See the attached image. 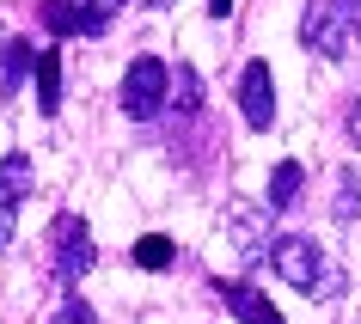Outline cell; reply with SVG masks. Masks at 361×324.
I'll list each match as a JSON object with an SVG mask.
<instances>
[{
	"label": "cell",
	"mask_w": 361,
	"mask_h": 324,
	"mask_svg": "<svg viewBox=\"0 0 361 324\" xmlns=\"http://www.w3.org/2000/svg\"><path fill=\"white\" fill-rule=\"evenodd\" d=\"M337 220H361V172H337V202H331Z\"/></svg>",
	"instance_id": "15"
},
{
	"label": "cell",
	"mask_w": 361,
	"mask_h": 324,
	"mask_svg": "<svg viewBox=\"0 0 361 324\" xmlns=\"http://www.w3.org/2000/svg\"><path fill=\"white\" fill-rule=\"evenodd\" d=\"M31 61H37L31 37H0V98H13V92L25 86V74H31Z\"/></svg>",
	"instance_id": "9"
},
{
	"label": "cell",
	"mask_w": 361,
	"mask_h": 324,
	"mask_svg": "<svg viewBox=\"0 0 361 324\" xmlns=\"http://www.w3.org/2000/svg\"><path fill=\"white\" fill-rule=\"evenodd\" d=\"M141 6H171V0H141Z\"/></svg>",
	"instance_id": "20"
},
{
	"label": "cell",
	"mask_w": 361,
	"mask_h": 324,
	"mask_svg": "<svg viewBox=\"0 0 361 324\" xmlns=\"http://www.w3.org/2000/svg\"><path fill=\"white\" fill-rule=\"evenodd\" d=\"M166 92H171V68L159 56H135L123 86H116V104H123L129 123H153V116L166 111Z\"/></svg>",
	"instance_id": "4"
},
{
	"label": "cell",
	"mask_w": 361,
	"mask_h": 324,
	"mask_svg": "<svg viewBox=\"0 0 361 324\" xmlns=\"http://www.w3.org/2000/svg\"><path fill=\"white\" fill-rule=\"evenodd\" d=\"M233 239H239V257L245 263H264V245L276 239L269 232V208L264 214H233Z\"/></svg>",
	"instance_id": "12"
},
{
	"label": "cell",
	"mask_w": 361,
	"mask_h": 324,
	"mask_svg": "<svg viewBox=\"0 0 361 324\" xmlns=\"http://www.w3.org/2000/svg\"><path fill=\"white\" fill-rule=\"evenodd\" d=\"M343 129H349V141H355V147H361V92L349 98V111H343Z\"/></svg>",
	"instance_id": "17"
},
{
	"label": "cell",
	"mask_w": 361,
	"mask_h": 324,
	"mask_svg": "<svg viewBox=\"0 0 361 324\" xmlns=\"http://www.w3.org/2000/svg\"><path fill=\"white\" fill-rule=\"evenodd\" d=\"M37 19L49 37H104L111 31V13H98L92 0H43Z\"/></svg>",
	"instance_id": "6"
},
{
	"label": "cell",
	"mask_w": 361,
	"mask_h": 324,
	"mask_svg": "<svg viewBox=\"0 0 361 324\" xmlns=\"http://www.w3.org/2000/svg\"><path fill=\"white\" fill-rule=\"evenodd\" d=\"M233 13V0H209V19H227Z\"/></svg>",
	"instance_id": "18"
},
{
	"label": "cell",
	"mask_w": 361,
	"mask_h": 324,
	"mask_svg": "<svg viewBox=\"0 0 361 324\" xmlns=\"http://www.w3.org/2000/svg\"><path fill=\"white\" fill-rule=\"evenodd\" d=\"M135 263L159 275V269H171V263H178V245H171L166 232H141V239H135Z\"/></svg>",
	"instance_id": "14"
},
{
	"label": "cell",
	"mask_w": 361,
	"mask_h": 324,
	"mask_svg": "<svg viewBox=\"0 0 361 324\" xmlns=\"http://www.w3.org/2000/svg\"><path fill=\"white\" fill-rule=\"evenodd\" d=\"M239 116H245V129H276V74H269V61H245V74H239Z\"/></svg>",
	"instance_id": "7"
},
{
	"label": "cell",
	"mask_w": 361,
	"mask_h": 324,
	"mask_svg": "<svg viewBox=\"0 0 361 324\" xmlns=\"http://www.w3.org/2000/svg\"><path fill=\"white\" fill-rule=\"evenodd\" d=\"M300 190H306V166H300V159H282V166L269 172V196H264V208H269V214H288L294 202H300Z\"/></svg>",
	"instance_id": "10"
},
{
	"label": "cell",
	"mask_w": 361,
	"mask_h": 324,
	"mask_svg": "<svg viewBox=\"0 0 361 324\" xmlns=\"http://www.w3.org/2000/svg\"><path fill=\"white\" fill-rule=\"evenodd\" d=\"M214 300L227 306L239 324H288L282 312H276V300H269L264 287H251V282H214Z\"/></svg>",
	"instance_id": "8"
},
{
	"label": "cell",
	"mask_w": 361,
	"mask_h": 324,
	"mask_svg": "<svg viewBox=\"0 0 361 324\" xmlns=\"http://www.w3.org/2000/svg\"><path fill=\"white\" fill-rule=\"evenodd\" d=\"M92 263H98L92 227L80 214H56L49 220V275H56V287H80Z\"/></svg>",
	"instance_id": "3"
},
{
	"label": "cell",
	"mask_w": 361,
	"mask_h": 324,
	"mask_svg": "<svg viewBox=\"0 0 361 324\" xmlns=\"http://www.w3.org/2000/svg\"><path fill=\"white\" fill-rule=\"evenodd\" d=\"M300 49L324 61H361V0H306Z\"/></svg>",
	"instance_id": "2"
},
{
	"label": "cell",
	"mask_w": 361,
	"mask_h": 324,
	"mask_svg": "<svg viewBox=\"0 0 361 324\" xmlns=\"http://www.w3.org/2000/svg\"><path fill=\"white\" fill-rule=\"evenodd\" d=\"M264 257H269V269H276L294 294H306V300H337L343 287H349L343 263L319 245V239H306V232H276Z\"/></svg>",
	"instance_id": "1"
},
{
	"label": "cell",
	"mask_w": 361,
	"mask_h": 324,
	"mask_svg": "<svg viewBox=\"0 0 361 324\" xmlns=\"http://www.w3.org/2000/svg\"><path fill=\"white\" fill-rule=\"evenodd\" d=\"M166 111H178V116H196V111H202V74H196L190 61H178L171 92H166Z\"/></svg>",
	"instance_id": "13"
},
{
	"label": "cell",
	"mask_w": 361,
	"mask_h": 324,
	"mask_svg": "<svg viewBox=\"0 0 361 324\" xmlns=\"http://www.w3.org/2000/svg\"><path fill=\"white\" fill-rule=\"evenodd\" d=\"M92 6H98V13H116V6H123V0H92Z\"/></svg>",
	"instance_id": "19"
},
{
	"label": "cell",
	"mask_w": 361,
	"mask_h": 324,
	"mask_svg": "<svg viewBox=\"0 0 361 324\" xmlns=\"http://www.w3.org/2000/svg\"><path fill=\"white\" fill-rule=\"evenodd\" d=\"M49 324H98V312H92V306H86V300H80L74 287H68V294H61V312H56V318H49Z\"/></svg>",
	"instance_id": "16"
},
{
	"label": "cell",
	"mask_w": 361,
	"mask_h": 324,
	"mask_svg": "<svg viewBox=\"0 0 361 324\" xmlns=\"http://www.w3.org/2000/svg\"><path fill=\"white\" fill-rule=\"evenodd\" d=\"M31 80H37V111L56 116V111H61V49H37Z\"/></svg>",
	"instance_id": "11"
},
{
	"label": "cell",
	"mask_w": 361,
	"mask_h": 324,
	"mask_svg": "<svg viewBox=\"0 0 361 324\" xmlns=\"http://www.w3.org/2000/svg\"><path fill=\"white\" fill-rule=\"evenodd\" d=\"M31 184H37L31 153H6L0 159V251H13V239H19V208L31 196Z\"/></svg>",
	"instance_id": "5"
}]
</instances>
